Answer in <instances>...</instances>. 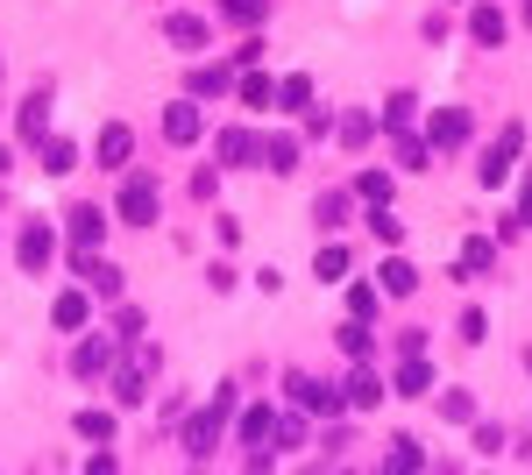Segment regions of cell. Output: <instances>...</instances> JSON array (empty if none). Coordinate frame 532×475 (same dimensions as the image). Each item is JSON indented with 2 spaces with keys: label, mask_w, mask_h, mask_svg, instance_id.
<instances>
[{
  "label": "cell",
  "mask_w": 532,
  "mask_h": 475,
  "mask_svg": "<svg viewBox=\"0 0 532 475\" xmlns=\"http://www.w3.org/2000/svg\"><path fill=\"white\" fill-rule=\"evenodd\" d=\"M284 390H291V405H298V412H341V405H348L334 383H320V376H306V369H291Z\"/></svg>",
  "instance_id": "1"
},
{
  "label": "cell",
  "mask_w": 532,
  "mask_h": 475,
  "mask_svg": "<svg viewBox=\"0 0 532 475\" xmlns=\"http://www.w3.org/2000/svg\"><path fill=\"white\" fill-rule=\"evenodd\" d=\"M518 149H525V128H518V121H504V135L490 142V156H483V171H476V178H483V185H504V178H511V164H518Z\"/></svg>",
  "instance_id": "2"
},
{
  "label": "cell",
  "mask_w": 532,
  "mask_h": 475,
  "mask_svg": "<svg viewBox=\"0 0 532 475\" xmlns=\"http://www.w3.org/2000/svg\"><path fill=\"white\" fill-rule=\"evenodd\" d=\"M227 405H235V398H227V390H220V398H213V405H206L199 419H185V454H192V461H206V454H213V433H220Z\"/></svg>",
  "instance_id": "3"
},
{
  "label": "cell",
  "mask_w": 532,
  "mask_h": 475,
  "mask_svg": "<svg viewBox=\"0 0 532 475\" xmlns=\"http://www.w3.org/2000/svg\"><path fill=\"white\" fill-rule=\"evenodd\" d=\"M121 220H128V227L157 220V185H149V178H128V185H121Z\"/></svg>",
  "instance_id": "4"
},
{
  "label": "cell",
  "mask_w": 532,
  "mask_h": 475,
  "mask_svg": "<svg viewBox=\"0 0 532 475\" xmlns=\"http://www.w3.org/2000/svg\"><path fill=\"white\" fill-rule=\"evenodd\" d=\"M426 142H433V149H462V142H469V114H462V107H440L433 128H426Z\"/></svg>",
  "instance_id": "5"
},
{
  "label": "cell",
  "mask_w": 532,
  "mask_h": 475,
  "mask_svg": "<svg viewBox=\"0 0 532 475\" xmlns=\"http://www.w3.org/2000/svg\"><path fill=\"white\" fill-rule=\"evenodd\" d=\"M256 156H263V142H256L249 128H227V135H220V164H227V171H249Z\"/></svg>",
  "instance_id": "6"
},
{
  "label": "cell",
  "mask_w": 532,
  "mask_h": 475,
  "mask_svg": "<svg viewBox=\"0 0 532 475\" xmlns=\"http://www.w3.org/2000/svg\"><path fill=\"white\" fill-rule=\"evenodd\" d=\"M100 234H107V213L100 206H79V213H71V256L100 249Z\"/></svg>",
  "instance_id": "7"
},
{
  "label": "cell",
  "mask_w": 532,
  "mask_h": 475,
  "mask_svg": "<svg viewBox=\"0 0 532 475\" xmlns=\"http://www.w3.org/2000/svg\"><path fill=\"white\" fill-rule=\"evenodd\" d=\"M15 256H22V270H43V263H50V227H43V220H22Z\"/></svg>",
  "instance_id": "8"
},
{
  "label": "cell",
  "mask_w": 532,
  "mask_h": 475,
  "mask_svg": "<svg viewBox=\"0 0 532 475\" xmlns=\"http://www.w3.org/2000/svg\"><path fill=\"white\" fill-rule=\"evenodd\" d=\"M433 390V362H426V348L419 355H405V369H398V398H426Z\"/></svg>",
  "instance_id": "9"
},
{
  "label": "cell",
  "mask_w": 532,
  "mask_h": 475,
  "mask_svg": "<svg viewBox=\"0 0 532 475\" xmlns=\"http://www.w3.org/2000/svg\"><path fill=\"white\" fill-rule=\"evenodd\" d=\"M341 398H348V405H355V412H369V405H376V398H384V383H376V376H369V369H362V362H355V369H348V383H341Z\"/></svg>",
  "instance_id": "10"
},
{
  "label": "cell",
  "mask_w": 532,
  "mask_h": 475,
  "mask_svg": "<svg viewBox=\"0 0 532 475\" xmlns=\"http://www.w3.org/2000/svg\"><path fill=\"white\" fill-rule=\"evenodd\" d=\"M164 36L178 50H206V15H164Z\"/></svg>",
  "instance_id": "11"
},
{
  "label": "cell",
  "mask_w": 532,
  "mask_h": 475,
  "mask_svg": "<svg viewBox=\"0 0 532 475\" xmlns=\"http://www.w3.org/2000/svg\"><path fill=\"white\" fill-rule=\"evenodd\" d=\"M114 398H121V405H142V398H149V355L128 362V369L114 376Z\"/></svg>",
  "instance_id": "12"
},
{
  "label": "cell",
  "mask_w": 532,
  "mask_h": 475,
  "mask_svg": "<svg viewBox=\"0 0 532 475\" xmlns=\"http://www.w3.org/2000/svg\"><path fill=\"white\" fill-rule=\"evenodd\" d=\"M86 312H93V298H86V291H64V298L50 305V320H57L64 334H79V327H86Z\"/></svg>",
  "instance_id": "13"
},
{
  "label": "cell",
  "mask_w": 532,
  "mask_h": 475,
  "mask_svg": "<svg viewBox=\"0 0 532 475\" xmlns=\"http://www.w3.org/2000/svg\"><path fill=\"white\" fill-rule=\"evenodd\" d=\"M128 156H135V135H128L121 121H114V128H100V164H107V171H121Z\"/></svg>",
  "instance_id": "14"
},
{
  "label": "cell",
  "mask_w": 532,
  "mask_h": 475,
  "mask_svg": "<svg viewBox=\"0 0 532 475\" xmlns=\"http://www.w3.org/2000/svg\"><path fill=\"white\" fill-rule=\"evenodd\" d=\"M490 263H497V242H483V234H469L462 256H454V270H462V277H476V270H490Z\"/></svg>",
  "instance_id": "15"
},
{
  "label": "cell",
  "mask_w": 532,
  "mask_h": 475,
  "mask_svg": "<svg viewBox=\"0 0 532 475\" xmlns=\"http://www.w3.org/2000/svg\"><path fill=\"white\" fill-rule=\"evenodd\" d=\"M235 93H242V107H270V100H277V86H270V78H263L256 64H249V71L235 78Z\"/></svg>",
  "instance_id": "16"
},
{
  "label": "cell",
  "mask_w": 532,
  "mask_h": 475,
  "mask_svg": "<svg viewBox=\"0 0 532 475\" xmlns=\"http://www.w3.org/2000/svg\"><path fill=\"white\" fill-rule=\"evenodd\" d=\"M227 86H235V71H227V64H199V71H192V93H199V100H213V93H227Z\"/></svg>",
  "instance_id": "17"
},
{
  "label": "cell",
  "mask_w": 532,
  "mask_h": 475,
  "mask_svg": "<svg viewBox=\"0 0 532 475\" xmlns=\"http://www.w3.org/2000/svg\"><path fill=\"white\" fill-rule=\"evenodd\" d=\"M376 277H384V291H391V298H405V291H419V270H412L405 256H391V263H384V270H376Z\"/></svg>",
  "instance_id": "18"
},
{
  "label": "cell",
  "mask_w": 532,
  "mask_h": 475,
  "mask_svg": "<svg viewBox=\"0 0 532 475\" xmlns=\"http://www.w3.org/2000/svg\"><path fill=\"white\" fill-rule=\"evenodd\" d=\"M71 164H79V149H71L64 135H43V171H50V178H64Z\"/></svg>",
  "instance_id": "19"
},
{
  "label": "cell",
  "mask_w": 532,
  "mask_h": 475,
  "mask_svg": "<svg viewBox=\"0 0 532 475\" xmlns=\"http://www.w3.org/2000/svg\"><path fill=\"white\" fill-rule=\"evenodd\" d=\"M398 164H405V171H426V164H433V142L405 128V135H398Z\"/></svg>",
  "instance_id": "20"
},
{
  "label": "cell",
  "mask_w": 532,
  "mask_h": 475,
  "mask_svg": "<svg viewBox=\"0 0 532 475\" xmlns=\"http://www.w3.org/2000/svg\"><path fill=\"white\" fill-rule=\"evenodd\" d=\"M469 36L476 43H504V15L497 8H469Z\"/></svg>",
  "instance_id": "21"
},
{
  "label": "cell",
  "mask_w": 532,
  "mask_h": 475,
  "mask_svg": "<svg viewBox=\"0 0 532 475\" xmlns=\"http://www.w3.org/2000/svg\"><path fill=\"white\" fill-rule=\"evenodd\" d=\"M164 135L171 142H199V107H171L164 114Z\"/></svg>",
  "instance_id": "22"
},
{
  "label": "cell",
  "mask_w": 532,
  "mask_h": 475,
  "mask_svg": "<svg viewBox=\"0 0 532 475\" xmlns=\"http://www.w3.org/2000/svg\"><path fill=\"white\" fill-rule=\"evenodd\" d=\"M79 277H86V284H93V291H107V298H114V291H121V270H114V263H100V256H93V249H86V270H79Z\"/></svg>",
  "instance_id": "23"
},
{
  "label": "cell",
  "mask_w": 532,
  "mask_h": 475,
  "mask_svg": "<svg viewBox=\"0 0 532 475\" xmlns=\"http://www.w3.org/2000/svg\"><path fill=\"white\" fill-rule=\"evenodd\" d=\"M220 15H227V22H242V29H256V22L270 15V0H220Z\"/></svg>",
  "instance_id": "24"
},
{
  "label": "cell",
  "mask_w": 532,
  "mask_h": 475,
  "mask_svg": "<svg viewBox=\"0 0 532 475\" xmlns=\"http://www.w3.org/2000/svg\"><path fill=\"white\" fill-rule=\"evenodd\" d=\"M277 100H284V114H306V107H313V78H284Z\"/></svg>",
  "instance_id": "25"
},
{
  "label": "cell",
  "mask_w": 532,
  "mask_h": 475,
  "mask_svg": "<svg viewBox=\"0 0 532 475\" xmlns=\"http://www.w3.org/2000/svg\"><path fill=\"white\" fill-rule=\"evenodd\" d=\"M412 121H419V100H412V93H398V100L384 107V128H391V135H405Z\"/></svg>",
  "instance_id": "26"
},
{
  "label": "cell",
  "mask_w": 532,
  "mask_h": 475,
  "mask_svg": "<svg viewBox=\"0 0 532 475\" xmlns=\"http://www.w3.org/2000/svg\"><path fill=\"white\" fill-rule=\"evenodd\" d=\"M355 199H369V206H391V178H384V171H362V178H355Z\"/></svg>",
  "instance_id": "27"
},
{
  "label": "cell",
  "mask_w": 532,
  "mask_h": 475,
  "mask_svg": "<svg viewBox=\"0 0 532 475\" xmlns=\"http://www.w3.org/2000/svg\"><path fill=\"white\" fill-rule=\"evenodd\" d=\"M263 156H270V171H298V142H291V135H270Z\"/></svg>",
  "instance_id": "28"
},
{
  "label": "cell",
  "mask_w": 532,
  "mask_h": 475,
  "mask_svg": "<svg viewBox=\"0 0 532 475\" xmlns=\"http://www.w3.org/2000/svg\"><path fill=\"white\" fill-rule=\"evenodd\" d=\"M369 227H376V242H391V249L405 242V220H398L391 206H376V213H369Z\"/></svg>",
  "instance_id": "29"
},
{
  "label": "cell",
  "mask_w": 532,
  "mask_h": 475,
  "mask_svg": "<svg viewBox=\"0 0 532 475\" xmlns=\"http://www.w3.org/2000/svg\"><path fill=\"white\" fill-rule=\"evenodd\" d=\"M15 121H22V135H29V142H43V128H50V100H29Z\"/></svg>",
  "instance_id": "30"
},
{
  "label": "cell",
  "mask_w": 532,
  "mask_h": 475,
  "mask_svg": "<svg viewBox=\"0 0 532 475\" xmlns=\"http://www.w3.org/2000/svg\"><path fill=\"white\" fill-rule=\"evenodd\" d=\"M107 362H114V348H107V341H79V376H100Z\"/></svg>",
  "instance_id": "31"
},
{
  "label": "cell",
  "mask_w": 532,
  "mask_h": 475,
  "mask_svg": "<svg viewBox=\"0 0 532 475\" xmlns=\"http://www.w3.org/2000/svg\"><path fill=\"white\" fill-rule=\"evenodd\" d=\"M384 468H398V475H405V468H426V454H419L412 440H391V454H384Z\"/></svg>",
  "instance_id": "32"
},
{
  "label": "cell",
  "mask_w": 532,
  "mask_h": 475,
  "mask_svg": "<svg viewBox=\"0 0 532 475\" xmlns=\"http://www.w3.org/2000/svg\"><path fill=\"white\" fill-rule=\"evenodd\" d=\"M334 341H341V348H348V355H355V362H369V334H362V320H348V327H341V334H334Z\"/></svg>",
  "instance_id": "33"
},
{
  "label": "cell",
  "mask_w": 532,
  "mask_h": 475,
  "mask_svg": "<svg viewBox=\"0 0 532 475\" xmlns=\"http://www.w3.org/2000/svg\"><path fill=\"white\" fill-rule=\"evenodd\" d=\"M79 433L86 440H114V412H79Z\"/></svg>",
  "instance_id": "34"
},
{
  "label": "cell",
  "mask_w": 532,
  "mask_h": 475,
  "mask_svg": "<svg viewBox=\"0 0 532 475\" xmlns=\"http://www.w3.org/2000/svg\"><path fill=\"white\" fill-rule=\"evenodd\" d=\"M348 312L369 327V320H376V291H369V284H355V291H348Z\"/></svg>",
  "instance_id": "35"
},
{
  "label": "cell",
  "mask_w": 532,
  "mask_h": 475,
  "mask_svg": "<svg viewBox=\"0 0 532 475\" xmlns=\"http://www.w3.org/2000/svg\"><path fill=\"white\" fill-rule=\"evenodd\" d=\"M369 135H376V121H369V114H348V121H341V142H355V149H362Z\"/></svg>",
  "instance_id": "36"
},
{
  "label": "cell",
  "mask_w": 532,
  "mask_h": 475,
  "mask_svg": "<svg viewBox=\"0 0 532 475\" xmlns=\"http://www.w3.org/2000/svg\"><path fill=\"white\" fill-rule=\"evenodd\" d=\"M440 412H447L454 426H469V419H476V398H462V390H454V398H440Z\"/></svg>",
  "instance_id": "37"
},
{
  "label": "cell",
  "mask_w": 532,
  "mask_h": 475,
  "mask_svg": "<svg viewBox=\"0 0 532 475\" xmlns=\"http://www.w3.org/2000/svg\"><path fill=\"white\" fill-rule=\"evenodd\" d=\"M313 270H320V277H348V249H320Z\"/></svg>",
  "instance_id": "38"
},
{
  "label": "cell",
  "mask_w": 532,
  "mask_h": 475,
  "mask_svg": "<svg viewBox=\"0 0 532 475\" xmlns=\"http://www.w3.org/2000/svg\"><path fill=\"white\" fill-rule=\"evenodd\" d=\"M142 327H149V320H142V305H128V312H121V327H114V334H121V341H142Z\"/></svg>",
  "instance_id": "39"
},
{
  "label": "cell",
  "mask_w": 532,
  "mask_h": 475,
  "mask_svg": "<svg viewBox=\"0 0 532 475\" xmlns=\"http://www.w3.org/2000/svg\"><path fill=\"white\" fill-rule=\"evenodd\" d=\"M483 334H490V320H483V312L469 305V312H462V341H483Z\"/></svg>",
  "instance_id": "40"
},
{
  "label": "cell",
  "mask_w": 532,
  "mask_h": 475,
  "mask_svg": "<svg viewBox=\"0 0 532 475\" xmlns=\"http://www.w3.org/2000/svg\"><path fill=\"white\" fill-rule=\"evenodd\" d=\"M341 213H348V199H341V192H327V199H320V220H327V227H341Z\"/></svg>",
  "instance_id": "41"
},
{
  "label": "cell",
  "mask_w": 532,
  "mask_h": 475,
  "mask_svg": "<svg viewBox=\"0 0 532 475\" xmlns=\"http://www.w3.org/2000/svg\"><path fill=\"white\" fill-rule=\"evenodd\" d=\"M518 220H532V178H525V192H518Z\"/></svg>",
  "instance_id": "42"
},
{
  "label": "cell",
  "mask_w": 532,
  "mask_h": 475,
  "mask_svg": "<svg viewBox=\"0 0 532 475\" xmlns=\"http://www.w3.org/2000/svg\"><path fill=\"white\" fill-rule=\"evenodd\" d=\"M0 171H8V149H0Z\"/></svg>",
  "instance_id": "43"
}]
</instances>
